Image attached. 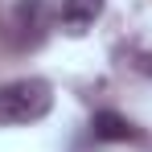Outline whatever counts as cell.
<instances>
[{
	"mask_svg": "<svg viewBox=\"0 0 152 152\" xmlns=\"http://www.w3.org/2000/svg\"><path fill=\"white\" fill-rule=\"evenodd\" d=\"M12 29H17V45H37L45 33V0H21Z\"/></svg>",
	"mask_w": 152,
	"mask_h": 152,
	"instance_id": "7a4b0ae2",
	"label": "cell"
},
{
	"mask_svg": "<svg viewBox=\"0 0 152 152\" xmlns=\"http://www.w3.org/2000/svg\"><path fill=\"white\" fill-rule=\"evenodd\" d=\"M103 4H107V0H62V8H58V25L78 37V33H86V29L103 17Z\"/></svg>",
	"mask_w": 152,
	"mask_h": 152,
	"instance_id": "3957f363",
	"label": "cell"
},
{
	"mask_svg": "<svg viewBox=\"0 0 152 152\" xmlns=\"http://www.w3.org/2000/svg\"><path fill=\"white\" fill-rule=\"evenodd\" d=\"M53 107V86L45 78H17L0 86V124L4 127H25L45 119Z\"/></svg>",
	"mask_w": 152,
	"mask_h": 152,
	"instance_id": "6da1fadb",
	"label": "cell"
},
{
	"mask_svg": "<svg viewBox=\"0 0 152 152\" xmlns=\"http://www.w3.org/2000/svg\"><path fill=\"white\" fill-rule=\"evenodd\" d=\"M91 132H95V140H107V144H124V140H140V132L136 124L119 115V111H99L95 119H91Z\"/></svg>",
	"mask_w": 152,
	"mask_h": 152,
	"instance_id": "277c9868",
	"label": "cell"
}]
</instances>
